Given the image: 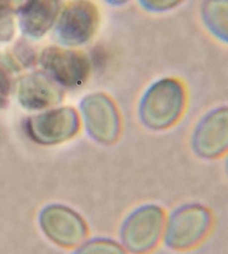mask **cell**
Returning a JSON list of instances; mask_svg holds the SVG:
<instances>
[{
    "mask_svg": "<svg viewBox=\"0 0 228 254\" xmlns=\"http://www.w3.org/2000/svg\"><path fill=\"white\" fill-rule=\"evenodd\" d=\"M61 1L32 0L16 10L21 30L25 35L39 38L51 28L61 8Z\"/></svg>",
    "mask_w": 228,
    "mask_h": 254,
    "instance_id": "cell-10",
    "label": "cell"
},
{
    "mask_svg": "<svg viewBox=\"0 0 228 254\" xmlns=\"http://www.w3.org/2000/svg\"><path fill=\"white\" fill-rule=\"evenodd\" d=\"M73 254H129L119 240L107 236L86 238Z\"/></svg>",
    "mask_w": 228,
    "mask_h": 254,
    "instance_id": "cell-12",
    "label": "cell"
},
{
    "mask_svg": "<svg viewBox=\"0 0 228 254\" xmlns=\"http://www.w3.org/2000/svg\"><path fill=\"white\" fill-rule=\"evenodd\" d=\"M191 149L202 160L223 157L228 148V113L226 107L210 111L197 123L191 135Z\"/></svg>",
    "mask_w": 228,
    "mask_h": 254,
    "instance_id": "cell-5",
    "label": "cell"
},
{
    "mask_svg": "<svg viewBox=\"0 0 228 254\" xmlns=\"http://www.w3.org/2000/svg\"><path fill=\"white\" fill-rule=\"evenodd\" d=\"M26 128L35 141L52 145L74 137L80 130V119L73 108H59L27 119Z\"/></svg>",
    "mask_w": 228,
    "mask_h": 254,
    "instance_id": "cell-8",
    "label": "cell"
},
{
    "mask_svg": "<svg viewBox=\"0 0 228 254\" xmlns=\"http://www.w3.org/2000/svg\"><path fill=\"white\" fill-rule=\"evenodd\" d=\"M14 33L12 4L11 1L0 0V42L10 41Z\"/></svg>",
    "mask_w": 228,
    "mask_h": 254,
    "instance_id": "cell-13",
    "label": "cell"
},
{
    "mask_svg": "<svg viewBox=\"0 0 228 254\" xmlns=\"http://www.w3.org/2000/svg\"><path fill=\"white\" fill-rule=\"evenodd\" d=\"M87 133L100 145H113L122 132V119L117 105L105 94L86 96L80 103Z\"/></svg>",
    "mask_w": 228,
    "mask_h": 254,
    "instance_id": "cell-4",
    "label": "cell"
},
{
    "mask_svg": "<svg viewBox=\"0 0 228 254\" xmlns=\"http://www.w3.org/2000/svg\"><path fill=\"white\" fill-rule=\"evenodd\" d=\"M63 91L49 75L40 72L31 73L20 79L17 97L23 107L42 110L61 103Z\"/></svg>",
    "mask_w": 228,
    "mask_h": 254,
    "instance_id": "cell-9",
    "label": "cell"
},
{
    "mask_svg": "<svg viewBox=\"0 0 228 254\" xmlns=\"http://www.w3.org/2000/svg\"><path fill=\"white\" fill-rule=\"evenodd\" d=\"M166 212L153 202L139 204L122 219L118 240L129 254H150L163 242Z\"/></svg>",
    "mask_w": 228,
    "mask_h": 254,
    "instance_id": "cell-3",
    "label": "cell"
},
{
    "mask_svg": "<svg viewBox=\"0 0 228 254\" xmlns=\"http://www.w3.org/2000/svg\"><path fill=\"white\" fill-rule=\"evenodd\" d=\"M142 6L149 11H159L169 9L175 6L179 1H143Z\"/></svg>",
    "mask_w": 228,
    "mask_h": 254,
    "instance_id": "cell-16",
    "label": "cell"
},
{
    "mask_svg": "<svg viewBox=\"0 0 228 254\" xmlns=\"http://www.w3.org/2000/svg\"><path fill=\"white\" fill-rule=\"evenodd\" d=\"M13 53L19 63L24 68L34 66L37 61V54L33 46L27 40L22 39L15 44Z\"/></svg>",
    "mask_w": 228,
    "mask_h": 254,
    "instance_id": "cell-14",
    "label": "cell"
},
{
    "mask_svg": "<svg viewBox=\"0 0 228 254\" xmlns=\"http://www.w3.org/2000/svg\"><path fill=\"white\" fill-rule=\"evenodd\" d=\"M40 62L52 80L67 88L84 84L91 69V63L84 53L57 46L44 49Z\"/></svg>",
    "mask_w": 228,
    "mask_h": 254,
    "instance_id": "cell-7",
    "label": "cell"
},
{
    "mask_svg": "<svg viewBox=\"0 0 228 254\" xmlns=\"http://www.w3.org/2000/svg\"><path fill=\"white\" fill-rule=\"evenodd\" d=\"M187 103L185 85L175 78L160 79L147 89L139 105V120L153 131L169 129L183 117Z\"/></svg>",
    "mask_w": 228,
    "mask_h": 254,
    "instance_id": "cell-2",
    "label": "cell"
},
{
    "mask_svg": "<svg viewBox=\"0 0 228 254\" xmlns=\"http://www.w3.org/2000/svg\"><path fill=\"white\" fill-rule=\"evenodd\" d=\"M98 24L99 12L94 3L88 1H73L64 9L54 37L62 45H82L93 36Z\"/></svg>",
    "mask_w": 228,
    "mask_h": 254,
    "instance_id": "cell-6",
    "label": "cell"
},
{
    "mask_svg": "<svg viewBox=\"0 0 228 254\" xmlns=\"http://www.w3.org/2000/svg\"><path fill=\"white\" fill-rule=\"evenodd\" d=\"M11 81L6 67L0 62V109L5 107L10 94Z\"/></svg>",
    "mask_w": 228,
    "mask_h": 254,
    "instance_id": "cell-15",
    "label": "cell"
},
{
    "mask_svg": "<svg viewBox=\"0 0 228 254\" xmlns=\"http://www.w3.org/2000/svg\"><path fill=\"white\" fill-rule=\"evenodd\" d=\"M203 17L209 30L222 41L227 42V1H210L203 9Z\"/></svg>",
    "mask_w": 228,
    "mask_h": 254,
    "instance_id": "cell-11",
    "label": "cell"
},
{
    "mask_svg": "<svg viewBox=\"0 0 228 254\" xmlns=\"http://www.w3.org/2000/svg\"><path fill=\"white\" fill-rule=\"evenodd\" d=\"M214 225L208 206L195 201L179 204L166 215L162 244L170 251H191L206 241Z\"/></svg>",
    "mask_w": 228,
    "mask_h": 254,
    "instance_id": "cell-1",
    "label": "cell"
}]
</instances>
